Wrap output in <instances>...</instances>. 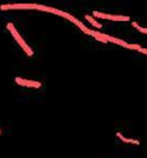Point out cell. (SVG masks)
<instances>
[{
    "mask_svg": "<svg viewBox=\"0 0 147 158\" xmlns=\"http://www.w3.org/2000/svg\"><path fill=\"white\" fill-rule=\"evenodd\" d=\"M6 27H7V30L10 31V33L12 35V37L16 40V42L20 44V47L26 52V54H27V56H30V57H31V56H33V51H32V49L30 48V46H27V44H26V42L22 40V37L20 36V33H19V32H17V30L15 28L14 23H12V22H7Z\"/></svg>",
    "mask_w": 147,
    "mask_h": 158,
    "instance_id": "obj_1",
    "label": "cell"
},
{
    "mask_svg": "<svg viewBox=\"0 0 147 158\" xmlns=\"http://www.w3.org/2000/svg\"><path fill=\"white\" fill-rule=\"evenodd\" d=\"M37 4H5L0 5V10L7 11V10H16V9H23V10H36Z\"/></svg>",
    "mask_w": 147,
    "mask_h": 158,
    "instance_id": "obj_2",
    "label": "cell"
},
{
    "mask_svg": "<svg viewBox=\"0 0 147 158\" xmlns=\"http://www.w3.org/2000/svg\"><path fill=\"white\" fill-rule=\"evenodd\" d=\"M93 16L99 17V19H107V20H111V21H128L130 20L128 16L109 15V14H104V12H99V11H93Z\"/></svg>",
    "mask_w": 147,
    "mask_h": 158,
    "instance_id": "obj_3",
    "label": "cell"
},
{
    "mask_svg": "<svg viewBox=\"0 0 147 158\" xmlns=\"http://www.w3.org/2000/svg\"><path fill=\"white\" fill-rule=\"evenodd\" d=\"M15 81L16 84L21 85V86H27V88H41V83L40 81H35V80H28V79H22L20 77H16L15 78Z\"/></svg>",
    "mask_w": 147,
    "mask_h": 158,
    "instance_id": "obj_4",
    "label": "cell"
},
{
    "mask_svg": "<svg viewBox=\"0 0 147 158\" xmlns=\"http://www.w3.org/2000/svg\"><path fill=\"white\" fill-rule=\"evenodd\" d=\"M96 33L99 35V36H101L103 38H105L107 42H114V43H116V44H120V46H122V47H127V44L128 43H126L125 41H122V40H120V38H116V37H112V36H109V35H105V33H103V32H100V31H96Z\"/></svg>",
    "mask_w": 147,
    "mask_h": 158,
    "instance_id": "obj_5",
    "label": "cell"
},
{
    "mask_svg": "<svg viewBox=\"0 0 147 158\" xmlns=\"http://www.w3.org/2000/svg\"><path fill=\"white\" fill-rule=\"evenodd\" d=\"M36 10H40V11H46V12H51V14H54V15H59L63 17L64 15V11H61L56 7H51V6H44V5H37Z\"/></svg>",
    "mask_w": 147,
    "mask_h": 158,
    "instance_id": "obj_6",
    "label": "cell"
},
{
    "mask_svg": "<svg viewBox=\"0 0 147 158\" xmlns=\"http://www.w3.org/2000/svg\"><path fill=\"white\" fill-rule=\"evenodd\" d=\"M116 136L122 141V142H126V143H132V144H140V141H137V139H132V138H126V137H124L120 132H117L116 133Z\"/></svg>",
    "mask_w": 147,
    "mask_h": 158,
    "instance_id": "obj_7",
    "label": "cell"
},
{
    "mask_svg": "<svg viewBox=\"0 0 147 158\" xmlns=\"http://www.w3.org/2000/svg\"><path fill=\"white\" fill-rule=\"evenodd\" d=\"M126 48H128V49H136V51H138V52H141V53L147 54V48H143V47H141L140 44H127Z\"/></svg>",
    "mask_w": 147,
    "mask_h": 158,
    "instance_id": "obj_8",
    "label": "cell"
},
{
    "mask_svg": "<svg viewBox=\"0 0 147 158\" xmlns=\"http://www.w3.org/2000/svg\"><path fill=\"white\" fill-rule=\"evenodd\" d=\"M85 20H88L94 27H96V28H101L103 27V25L100 23V22H98V21H95V19L93 17V16H89V15H85Z\"/></svg>",
    "mask_w": 147,
    "mask_h": 158,
    "instance_id": "obj_9",
    "label": "cell"
},
{
    "mask_svg": "<svg viewBox=\"0 0 147 158\" xmlns=\"http://www.w3.org/2000/svg\"><path fill=\"white\" fill-rule=\"evenodd\" d=\"M132 26H133V27H136V28H137L140 32H142V33H147V28L141 27L140 25H137V22H135V21H133V22H132Z\"/></svg>",
    "mask_w": 147,
    "mask_h": 158,
    "instance_id": "obj_10",
    "label": "cell"
},
{
    "mask_svg": "<svg viewBox=\"0 0 147 158\" xmlns=\"http://www.w3.org/2000/svg\"><path fill=\"white\" fill-rule=\"evenodd\" d=\"M0 135H1V130H0Z\"/></svg>",
    "mask_w": 147,
    "mask_h": 158,
    "instance_id": "obj_11",
    "label": "cell"
}]
</instances>
